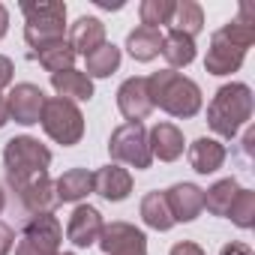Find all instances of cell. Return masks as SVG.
Returning <instances> with one entry per match:
<instances>
[{"label":"cell","mask_w":255,"mask_h":255,"mask_svg":"<svg viewBox=\"0 0 255 255\" xmlns=\"http://www.w3.org/2000/svg\"><path fill=\"white\" fill-rule=\"evenodd\" d=\"M63 240L60 219L54 213H33L21 225V240L15 243V255H57Z\"/></svg>","instance_id":"cell-7"},{"label":"cell","mask_w":255,"mask_h":255,"mask_svg":"<svg viewBox=\"0 0 255 255\" xmlns=\"http://www.w3.org/2000/svg\"><path fill=\"white\" fill-rule=\"evenodd\" d=\"M147 93L153 108H162L171 117H195L201 111V87L177 69H159L147 75Z\"/></svg>","instance_id":"cell-1"},{"label":"cell","mask_w":255,"mask_h":255,"mask_svg":"<svg viewBox=\"0 0 255 255\" xmlns=\"http://www.w3.org/2000/svg\"><path fill=\"white\" fill-rule=\"evenodd\" d=\"M228 219H231L237 228H243V231L255 228V192H252V189H240V192H237V198H234L231 207H228Z\"/></svg>","instance_id":"cell-30"},{"label":"cell","mask_w":255,"mask_h":255,"mask_svg":"<svg viewBox=\"0 0 255 255\" xmlns=\"http://www.w3.org/2000/svg\"><path fill=\"white\" fill-rule=\"evenodd\" d=\"M12 249H15V231L6 222H0V255H9Z\"/></svg>","instance_id":"cell-31"},{"label":"cell","mask_w":255,"mask_h":255,"mask_svg":"<svg viewBox=\"0 0 255 255\" xmlns=\"http://www.w3.org/2000/svg\"><path fill=\"white\" fill-rule=\"evenodd\" d=\"M48 165H51V150L33 135H15L3 147L6 183H21L36 174H48Z\"/></svg>","instance_id":"cell-4"},{"label":"cell","mask_w":255,"mask_h":255,"mask_svg":"<svg viewBox=\"0 0 255 255\" xmlns=\"http://www.w3.org/2000/svg\"><path fill=\"white\" fill-rule=\"evenodd\" d=\"M9 189L15 192L18 204L33 216V213H54V207L60 204L57 201V192H54V180L48 174H36L30 180H21V183H9Z\"/></svg>","instance_id":"cell-9"},{"label":"cell","mask_w":255,"mask_h":255,"mask_svg":"<svg viewBox=\"0 0 255 255\" xmlns=\"http://www.w3.org/2000/svg\"><path fill=\"white\" fill-rule=\"evenodd\" d=\"M171 30L195 39L204 30V9H201V3H195V0H180V3L174 6V15H171Z\"/></svg>","instance_id":"cell-25"},{"label":"cell","mask_w":255,"mask_h":255,"mask_svg":"<svg viewBox=\"0 0 255 255\" xmlns=\"http://www.w3.org/2000/svg\"><path fill=\"white\" fill-rule=\"evenodd\" d=\"M225 156H228V150H225V144L219 141V138H195L189 147H186V159H189V165H192V171H198V174H213V171H219L222 168V162H225Z\"/></svg>","instance_id":"cell-18"},{"label":"cell","mask_w":255,"mask_h":255,"mask_svg":"<svg viewBox=\"0 0 255 255\" xmlns=\"http://www.w3.org/2000/svg\"><path fill=\"white\" fill-rule=\"evenodd\" d=\"M93 3L102 9H123V0H93Z\"/></svg>","instance_id":"cell-38"},{"label":"cell","mask_w":255,"mask_h":255,"mask_svg":"<svg viewBox=\"0 0 255 255\" xmlns=\"http://www.w3.org/2000/svg\"><path fill=\"white\" fill-rule=\"evenodd\" d=\"M21 12H24V42L33 51L63 39L66 3H60V0H21Z\"/></svg>","instance_id":"cell-3"},{"label":"cell","mask_w":255,"mask_h":255,"mask_svg":"<svg viewBox=\"0 0 255 255\" xmlns=\"http://www.w3.org/2000/svg\"><path fill=\"white\" fill-rule=\"evenodd\" d=\"M252 144H255V129H249V132L243 135V153H246V156H252Z\"/></svg>","instance_id":"cell-37"},{"label":"cell","mask_w":255,"mask_h":255,"mask_svg":"<svg viewBox=\"0 0 255 255\" xmlns=\"http://www.w3.org/2000/svg\"><path fill=\"white\" fill-rule=\"evenodd\" d=\"M162 195H165V201H168V210H171L174 225H177V222H192V219H198V213L204 210V189L195 186V183H174V186H168Z\"/></svg>","instance_id":"cell-13"},{"label":"cell","mask_w":255,"mask_h":255,"mask_svg":"<svg viewBox=\"0 0 255 255\" xmlns=\"http://www.w3.org/2000/svg\"><path fill=\"white\" fill-rule=\"evenodd\" d=\"M84 60H87L84 75H87L90 81H93V78H108V75L117 72V66H120V48H117L114 42H105L102 48H96V51L87 54Z\"/></svg>","instance_id":"cell-28"},{"label":"cell","mask_w":255,"mask_h":255,"mask_svg":"<svg viewBox=\"0 0 255 255\" xmlns=\"http://www.w3.org/2000/svg\"><path fill=\"white\" fill-rule=\"evenodd\" d=\"M237 192H240V183H237L234 177H222V180H216V183L204 192V207H207L213 216H228V207H231V201L237 198Z\"/></svg>","instance_id":"cell-27"},{"label":"cell","mask_w":255,"mask_h":255,"mask_svg":"<svg viewBox=\"0 0 255 255\" xmlns=\"http://www.w3.org/2000/svg\"><path fill=\"white\" fill-rule=\"evenodd\" d=\"M6 123H9V108H6V96L0 93V129H3Z\"/></svg>","instance_id":"cell-36"},{"label":"cell","mask_w":255,"mask_h":255,"mask_svg":"<svg viewBox=\"0 0 255 255\" xmlns=\"http://www.w3.org/2000/svg\"><path fill=\"white\" fill-rule=\"evenodd\" d=\"M219 255H252V249L246 243H240V240H231V243H225L219 249Z\"/></svg>","instance_id":"cell-34"},{"label":"cell","mask_w":255,"mask_h":255,"mask_svg":"<svg viewBox=\"0 0 255 255\" xmlns=\"http://www.w3.org/2000/svg\"><path fill=\"white\" fill-rule=\"evenodd\" d=\"M174 0H141L138 6V18H141V27H162V24H171V15H174Z\"/></svg>","instance_id":"cell-29"},{"label":"cell","mask_w":255,"mask_h":255,"mask_svg":"<svg viewBox=\"0 0 255 255\" xmlns=\"http://www.w3.org/2000/svg\"><path fill=\"white\" fill-rule=\"evenodd\" d=\"M54 192L60 204H78L93 192V171L87 168H69L54 180Z\"/></svg>","instance_id":"cell-20"},{"label":"cell","mask_w":255,"mask_h":255,"mask_svg":"<svg viewBox=\"0 0 255 255\" xmlns=\"http://www.w3.org/2000/svg\"><path fill=\"white\" fill-rule=\"evenodd\" d=\"M159 54L168 60V69L189 66L195 60V39H189L177 30H168V33H162V51Z\"/></svg>","instance_id":"cell-23"},{"label":"cell","mask_w":255,"mask_h":255,"mask_svg":"<svg viewBox=\"0 0 255 255\" xmlns=\"http://www.w3.org/2000/svg\"><path fill=\"white\" fill-rule=\"evenodd\" d=\"M33 57H36L39 66H42L45 72H51V75L66 72V69H75V51L69 48L66 39H60V42H54V45H45V48L33 51Z\"/></svg>","instance_id":"cell-26"},{"label":"cell","mask_w":255,"mask_h":255,"mask_svg":"<svg viewBox=\"0 0 255 255\" xmlns=\"http://www.w3.org/2000/svg\"><path fill=\"white\" fill-rule=\"evenodd\" d=\"M12 75H15V66H12V60L0 54V90L12 84Z\"/></svg>","instance_id":"cell-33"},{"label":"cell","mask_w":255,"mask_h":255,"mask_svg":"<svg viewBox=\"0 0 255 255\" xmlns=\"http://www.w3.org/2000/svg\"><path fill=\"white\" fill-rule=\"evenodd\" d=\"M243 57H246V51L234 48V45L216 30V33L210 36L207 54H204V69H207L210 75H231V72H237V69L243 66Z\"/></svg>","instance_id":"cell-14"},{"label":"cell","mask_w":255,"mask_h":255,"mask_svg":"<svg viewBox=\"0 0 255 255\" xmlns=\"http://www.w3.org/2000/svg\"><path fill=\"white\" fill-rule=\"evenodd\" d=\"M138 213H141V222H144L147 228H153V231H168V228H174V219H171V210H168V201H165L162 192H147V195L141 198Z\"/></svg>","instance_id":"cell-24"},{"label":"cell","mask_w":255,"mask_h":255,"mask_svg":"<svg viewBox=\"0 0 255 255\" xmlns=\"http://www.w3.org/2000/svg\"><path fill=\"white\" fill-rule=\"evenodd\" d=\"M219 33H222L234 48L249 51V45L255 42V6L243 0L240 9H237V15H234L228 24H222V27H219Z\"/></svg>","instance_id":"cell-19"},{"label":"cell","mask_w":255,"mask_h":255,"mask_svg":"<svg viewBox=\"0 0 255 255\" xmlns=\"http://www.w3.org/2000/svg\"><path fill=\"white\" fill-rule=\"evenodd\" d=\"M93 192L102 195L105 201H126L129 192H132V174H129V168H123L117 162L102 165L93 174Z\"/></svg>","instance_id":"cell-15"},{"label":"cell","mask_w":255,"mask_h":255,"mask_svg":"<svg viewBox=\"0 0 255 255\" xmlns=\"http://www.w3.org/2000/svg\"><path fill=\"white\" fill-rule=\"evenodd\" d=\"M147 144H150V156L159 162H174L183 156V132L177 129L174 123H156L147 129Z\"/></svg>","instance_id":"cell-16"},{"label":"cell","mask_w":255,"mask_h":255,"mask_svg":"<svg viewBox=\"0 0 255 255\" xmlns=\"http://www.w3.org/2000/svg\"><path fill=\"white\" fill-rule=\"evenodd\" d=\"M6 30H9V9L0 3V39L6 36Z\"/></svg>","instance_id":"cell-35"},{"label":"cell","mask_w":255,"mask_h":255,"mask_svg":"<svg viewBox=\"0 0 255 255\" xmlns=\"http://www.w3.org/2000/svg\"><path fill=\"white\" fill-rule=\"evenodd\" d=\"M57 255H75V252H57Z\"/></svg>","instance_id":"cell-40"},{"label":"cell","mask_w":255,"mask_h":255,"mask_svg":"<svg viewBox=\"0 0 255 255\" xmlns=\"http://www.w3.org/2000/svg\"><path fill=\"white\" fill-rule=\"evenodd\" d=\"M45 99H48V96L42 93V87H36V84H30V81L15 84V87L9 90V96H6L9 120H15V123H21V126H33V123H39Z\"/></svg>","instance_id":"cell-10"},{"label":"cell","mask_w":255,"mask_h":255,"mask_svg":"<svg viewBox=\"0 0 255 255\" xmlns=\"http://www.w3.org/2000/svg\"><path fill=\"white\" fill-rule=\"evenodd\" d=\"M105 222H102V213L93 207V204H75L69 222H66V240L78 249H87L99 240Z\"/></svg>","instance_id":"cell-12"},{"label":"cell","mask_w":255,"mask_h":255,"mask_svg":"<svg viewBox=\"0 0 255 255\" xmlns=\"http://www.w3.org/2000/svg\"><path fill=\"white\" fill-rule=\"evenodd\" d=\"M108 153L117 165H129L135 171L150 168V144H147V129L144 123H120L108 138Z\"/></svg>","instance_id":"cell-6"},{"label":"cell","mask_w":255,"mask_h":255,"mask_svg":"<svg viewBox=\"0 0 255 255\" xmlns=\"http://www.w3.org/2000/svg\"><path fill=\"white\" fill-rule=\"evenodd\" d=\"M39 123H42L45 135H48L51 141L63 144V147H72V144H78V141L84 138V114H81V108H78L75 102H69V99H60V96L45 99Z\"/></svg>","instance_id":"cell-5"},{"label":"cell","mask_w":255,"mask_h":255,"mask_svg":"<svg viewBox=\"0 0 255 255\" xmlns=\"http://www.w3.org/2000/svg\"><path fill=\"white\" fill-rule=\"evenodd\" d=\"M69 48L75 51V57H87L93 54L96 48L105 45V24L96 18V15H81L72 27H69Z\"/></svg>","instance_id":"cell-17"},{"label":"cell","mask_w":255,"mask_h":255,"mask_svg":"<svg viewBox=\"0 0 255 255\" xmlns=\"http://www.w3.org/2000/svg\"><path fill=\"white\" fill-rule=\"evenodd\" d=\"M96 243L105 255H147L144 231L129 222H108Z\"/></svg>","instance_id":"cell-8"},{"label":"cell","mask_w":255,"mask_h":255,"mask_svg":"<svg viewBox=\"0 0 255 255\" xmlns=\"http://www.w3.org/2000/svg\"><path fill=\"white\" fill-rule=\"evenodd\" d=\"M117 108L126 117V123H141L153 111V102H150L147 78L144 75H132V78H126L117 87Z\"/></svg>","instance_id":"cell-11"},{"label":"cell","mask_w":255,"mask_h":255,"mask_svg":"<svg viewBox=\"0 0 255 255\" xmlns=\"http://www.w3.org/2000/svg\"><path fill=\"white\" fill-rule=\"evenodd\" d=\"M252 87L243 84V81H231V84H222L210 105H207V126L219 135V138H234L243 126L252 120Z\"/></svg>","instance_id":"cell-2"},{"label":"cell","mask_w":255,"mask_h":255,"mask_svg":"<svg viewBox=\"0 0 255 255\" xmlns=\"http://www.w3.org/2000/svg\"><path fill=\"white\" fill-rule=\"evenodd\" d=\"M126 51L138 63H150L153 57H159L162 51V30L156 27H135L126 36Z\"/></svg>","instance_id":"cell-22"},{"label":"cell","mask_w":255,"mask_h":255,"mask_svg":"<svg viewBox=\"0 0 255 255\" xmlns=\"http://www.w3.org/2000/svg\"><path fill=\"white\" fill-rule=\"evenodd\" d=\"M168 255H204V249H201L198 243H192V240H180V243L171 246Z\"/></svg>","instance_id":"cell-32"},{"label":"cell","mask_w":255,"mask_h":255,"mask_svg":"<svg viewBox=\"0 0 255 255\" xmlns=\"http://www.w3.org/2000/svg\"><path fill=\"white\" fill-rule=\"evenodd\" d=\"M51 87L60 99H69V102H90L93 99V81L78 72V69H66V72H57L51 75Z\"/></svg>","instance_id":"cell-21"},{"label":"cell","mask_w":255,"mask_h":255,"mask_svg":"<svg viewBox=\"0 0 255 255\" xmlns=\"http://www.w3.org/2000/svg\"><path fill=\"white\" fill-rule=\"evenodd\" d=\"M3 207H6V192L0 189V213H3Z\"/></svg>","instance_id":"cell-39"}]
</instances>
